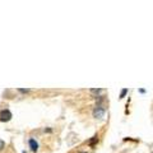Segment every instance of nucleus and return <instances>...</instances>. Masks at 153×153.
<instances>
[{
  "label": "nucleus",
  "mask_w": 153,
  "mask_h": 153,
  "mask_svg": "<svg viewBox=\"0 0 153 153\" xmlns=\"http://www.w3.org/2000/svg\"><path fill=\"white\" fill-rule=\"evenodd\" d=\"M126 93H128V89H126V88H124V89L121 91V93H120V98H124Z\"/></svg>",
  "instance_id": "nucleus-6"
},
{
  "label": "nucleus",
  "mask_w": 153,
  "mask_h": 153,
  "mask_svg": "<svg viewBox=\"0 0 153 153\" xmlns=\"http://www.w3.org/2000/svg\"><path fill=\"white\" fill-rule=\"evenodd\" d=\"M89 91H91L92 93H96V95H98V93H101V92H102L101 88H97V89H96V88H92V89H89Z\"/></svg>",
  "instance_id": "nucleus-5"
},
{
  "label": "nucleus",
  "mask_w": 153,
  "mask_h": 153,
  "mask_svg": "<svg viewBox=\"0 0 153 153\" xmlns=\"http://www.w3.org/2000/svg\"><path fill=\"white\" fill-rule=\"evenodd\" d=\"M10 119H12V112L9 110H3L1 112H0V121L7 123V121H9Z\"/></svg>",
  "instance_id": "nucleus-2"
},
{
  "label": "nucleus",
  "mask_w": 153,
  "mask_h": 153,
  "mask_svg": "<svg viewBox=\"0 0 153 153\" xmlns=\"http://www.w3.org/2000/svg\"><path fill=\"white\" fill-rule=\"evenodd\" d=\"M18 92H20V93H28L29 89H23V88H18Z\"/></svg>",
  "instance_id": "nucleus-7"
},
{
  "label": "nucleus",
  "mask_w": 153,
  "mask_h": 153,
  "mask_svg": "<svg viewBox=\"0 0 153 153\" xmlns=\"http://www.w3.org/2000/svg\"><path fill=\"white\" fill-rule=\"evenodd\" d=\"M28 143H29V147H31V149H32L33 152H36L37 149H38V143H37L35 139H29Z\"/></svg>",
  "instance_id": "nucleus-3"
},
{
  "label": "nucleus",
  "mask_w": 153,
  "mask_h": 153,
  "mask_svg": "<svg viewBox=\"0 0 153 153\" xmlns=\"http://www.w3.org/2000/svg\"><path fill=\"white\" fill-rule=\"evenodd\" d=\"M105 107L104 106H96L95 110H93V117H96V119H102V117L105 116Z\"/></svg>",
  "instance_id": "nucleus-1"
},
{
  "label": "nucleus",
  "mask_w": 153,
  "mask_h": 153,
  "mask_svg": "<svg viewBox=\"0 0 153 153\" xmlns=\"http://www.w3.org/2000/svg\"><path fill=\"white\" fill-rule=\"evenodd\" d=\"M4 146H5V143H4V142H3V140H1V139H0V151H1V149H3V148H4Z\"/></svg>",
  "instance_id": "nucleus-8"
},
{
  "label": "nucleus",
  "mask_w": 153,
  "mask_h": 153,
  "mask_svg": "<svg viewBox=\"0 0 153 153\" xmlns=\"http://www.w3.org/2000/svg\"><path fill=\"white\" fill-rule=\"evenodd\" d=\"M97 142H98V137H97V135H95V137H93L92 139H91L89 142H88V144H89L91 147H93V146H95V144H96Z\"/></svg>",
  "instance_id": "nucleus-4"
}]
</instances>
